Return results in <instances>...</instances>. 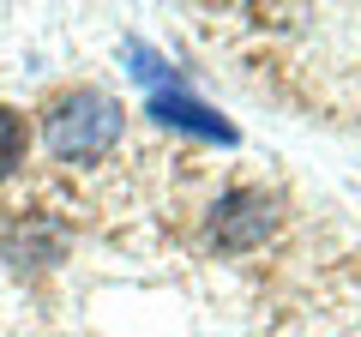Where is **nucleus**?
Masks as SVG:
<instances>
[{
	"label": "nucleus",
	"instance_id": "nucleus-1",
	"mask_svg": "<svg viewBox=\"0 0 361 337\" xmlns=\"http://www.w3.org/2000/svg\"><path fill=\"white\" fill-rule=\"evenodd\" d=\"M121 103L109 91H97V85H78V91L54 97L49 115H42V145H49L54 163L66 168H90L103 163L109 151L121 145Z\"/></svg>",
	"mask_w": 361,
	"mask_h": 337
},
{
	"label": "nucleus",
	"instance_id": "nucleus-2",
	"mask_svg": "<svg viewBox=\"0 0 361 337\" xmlns=\"http://www.w3.org/2000/svg\"><path fill=\"white\" fill-rule=\"evenodd\" d=\"M271 229H277V199L265 187H229L205 217V235L217 253H253Z\"/></svg>",
	"mask_w": 361,
	"mask_h": 337
},
{
	"label": "nucleus",
	"instance_id": "nucleus-3",
	"mask_svg": "<svg viewBox=\"0 0 361 337\" xmlns=\"http://www.w3.org/2000/svg\"><path fill=\"white\" fill-rule=\"evenodd\" d=\"M145 115H151L157 127H169V133H193V139H211V145H235V127H229V121H223L217 109H205L199 97H187L180 85H163V91H151Z\"/></svg>",
	"mask_w": 361,
	"mask_h": 337
},
{
	"label": "nucleus",
	"instance_id": "nucleus-4",
	"mask_svg": "<svg viewBox=\"0 0 361 337\" xmlns=\"http://www.w3.org/2000/svg\"><path fill=\"white\" fill-rule=\"evenodd\" d=\"M66 247V229L54 217H37L30 211L25 223H13V229H0V259L13 265V271H25V265H54Z\"/></svg>",
	"mask_w": 361,
	"mask_h": 337
},
{
	"label": "nucleus",
	"instance_id": "nucleus-5",
	"mask_svg": "<svg viewBox=\"0 0 361 337\" xmlns=\"http://www.w3.org/2000/svg\"><path fill=\"white\" fill-rule=\"evenodd\" d=\"M25 151H30V127H25V115H18V109H0V187L13 181V168L25 163Z\"/></svg>",
	"mask_w": 361,
	"mask_h": 337
}]
</instances>
